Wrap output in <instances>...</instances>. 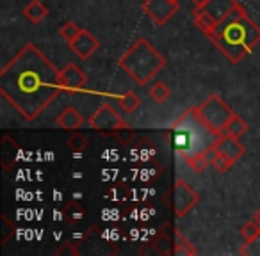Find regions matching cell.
Listing matches in <instances>:
<instances>
[{"mask_svg": "<svg viewBox=\"0 0 260 256\" xmlns=\"http://www.w3.org/2000/svg\"><path fill=\"white\" fill-rule=\"evenodd\" d=\"M170 137L177 155L189 159L191 155L202 152H210L216 142L217 135L200 118L196 107L185 111L178 119H175L170 126Z\"/></svg>", "mask_w": 260, "mask_h": 256, "instance_id": "3", "label": "cell"}, {"mask_svg": "<svg viewBox=\"0 0 260 256\" xmlns=\"http://www.w3.org/2000/svg\"><path fill=\"white\" fill-rule=\"evenodd\" d=\"M175 254L177 256H194L196 247L180 233V230H175Z\"/></svg>", "mask_w": 260, "mask_h": 256, "instance_id": "17", "label": "cell"}, {"mask_svg": "<svg viewBox=\"0 0 260 256\" xmlns=\"http://www.w3.org/2000/svg\"><path fill=\"white\" fill-rule=\"evenodd\" d=\"M23 16H25L30 23L38 25V23H41L48 16V8L41 0H30L29 4L23 8Z\"/></svg>", "mask_w": 260, "mask_h": 256, "instance_id": "14", "label": "cell"}, {"mask_svg": "<svg viewBox=\"0 0 260 256\" xmlns=\"http://www.w3.org/2000/svg\"><path fill=\"white\" fill-rule=\"evenodd\" d=\"M185 162H187V166L194 173H205L207 167L210 166V152H202L196 153V155H191L189 159H185Z\"/></svg>", "mask_w": 260, "mask_h": 256, "instance_id": "19", "label": "cell"}, {"mask_svg": "<svg viewBox=\"0 0 260 256\" xmlns=\"http://www.w3.org/2000/svg\"><path fill=\"white\" fill-rule=\"evenodd\" d=\"M249 130L248 123L244 121L242 118H239L237 114L234 116V118L230 119V123L226 125V128H224V134L230 135V137H235V139H241L242 135L246 134V132Z\"/></svg>", "mask_w": 260, "mask_h": 256, "instance_id": "18", "label": "cell"}, {"mask_svg": "<svg viewBox=\"0 0 260 256\" xmlns=\"http://www.w3.org/2000/svg\"><path fill=\"white\" fill-rule=\"evenodd\" d=\"M234 160L228 159L226 155H223V153L219 152H214V150H210V166L214 167V169L217 171V173H228V171L232 169V166H234Z\"/></svg>", "mask_w": 260, "mask_h": 256, "instance_id": "21", "label": "cell"}, {"mask_svg": "<svg viewBox=\"0 0 260 256\" xmlns=\"http://www.w3.org/2000/svg\"><path fill=\"white\" fill-rule=\"evenodd\" d=\"M200 118L203 119L207 126L210 130L219 137V135L224 134V128L230 123V119L235 116V112L232 111L230 107L226 105V101L219 96V94H210L205 101H203L200 107H196Z\"/></svg>", "mask_w": 260, "mask_h": 256, "instance_id": "5", "label": "cell"}, {"mask_svg": "<svg viewBox=\"0 0 260 256\" xmlns=\"http://www.w3.org/2000/svg\"><path fill=\"white\" fill-rule=\"evenodd\" d=\"M55 254H57V256H64V254L77 256V254H79V249H77L73 244H62V247L57 249V252H55Z\"/></svg>", "mask_w": 260, "mask_h": 256, "instance_id": "27", "label": "cell"}, {"mask_svg": "<svg viewBox=\"0 0 260 256\" xmlns=\"http://www.w3.org/2000/svg\"><path fill=\"white\" fill-rule=\"evenodd\" d=\"M153 249L157 254H175V240H171L170 235H166L164 231H160L157 235L155 242H153Z\"/></svg>", "mask_w": 260, "mask_h": 256, "instance_id": "20", "label": "cell"}, {"mask_svg": "<svg viewBox=\"0 0 260 256\" xmlns=\"http://www.w3.org/2000/svg\"><path fill=\"white\" fill-rule=\"evenodd\" d=\"M141 9L153 23L164 25L178 13V0H145Z\"/></svg>", "mask_w": 260, "mask_h": 256, "instance_id": "8", "label": "cell"}, {"mask_svg": "<svg viewBox=\"0 0 260 256\" xmlns=\"http://www.w3.org/2000/svg\"><path fill=\"white\" fill-rule=\"evenodd\" d=\"M253 219H255V221H256V223H258V224H260V208H258V210H256V212H255V213H253Z\"/></svg>", "mask_w": 260, "mask_h": 256, "instance_id": "30", "label": "cell"}, {"mask_svg": "<svg viewBox=\"0 0 260 256\" xmlns=\"http://www.w3.org/2000/svg\"><path fill=\"white\" fill-rule=\"evenodd\" d=\"M87 125L93 130L98 132H112V130H123V128H126V123L123 119V116L111 103H102L96 108V112L89 118Z\"/></svg>", "mask_w": 260, "mask_h": 256, "instance_id": "6", "label": "cell"}, {"mask_svg": "<svg viewBox=\"0 0 260 256\" xmlns=\"http://www.w3.org/2000/svg\"><path fill=\"white\" fill-rule=\"evenodd\" d=\"M55 123H57V126L62 128V130H79L80 126L84 125V116L75 107H66L57 116Z\"/></svg>", "mask_w": 260, "mask_h": 256, "instance_id": "13", "label": "cell"}, {"mask_svg": "<svg viewBox=\"0 0 260 256\" xmlns=\"http://www.w3.org/2000/svg\"><path fill=\"white\" fill-rule=\"evenodd\" d=\"M192 20H194L196 27H198L205 36H210L217 27V22L203 8H196L194 11H192Z\"/></svg>", "mask_w": 260, "mask_h": 256, "instance_id": "15", "label": "cell"}, {"mask_svg": "<svg viewBox=\"0 0 260 256\" xmlns=\"http://www.w3.org/2000/svg\"><path fill=\"white\" fill-rule=\"evenodd\" d=\"M212 150L214 152H219V153H223V155H226L228 159H232L234 162H237L239 159H242V155H244V152H246L244 146L239 142V139L230 137V135H226V134L219 135V137L216 139Z\"/></svg>", "mask_w": 260, "mask_h": 256, "instance_id": "11", "label": "cell"}, {"mask_svg": "<svg viewBox=\"0 0 260 256\" xmlns=\"http://www.w3.org/2000/svg\"><path fill=\"white\" fill-rule=\"evenodd\" d=\"M207 2H209V0H192V4H194L196 8H203Z\"/></svg>", "mask_w": 260, "mask_h": 256, "instance_id": "29", "label": "cell"}, {"mask_svg": "<svg viewBox=\"0 0 260 256\" xmlns=\"http://www.w3.org/2000/svg\"><path fill=\"white\" fill-rule=\"evenodd\" d=\"M239 231H241V237L246 244H253V242L260 237V224L253 219V221H249V223H246L244 226H241Z\"/></svg>", "mask_w": 260, "mask_h": 256, "instance_id": "23", "label": "cell"}, {"mask_svg": "<svg viewBox=\"0 0 260 256\" xmlns=\"http://www.w3.org/2000/svg\"><path fill=\"white\" fill-rule=\"evenodd\" d=\"M2 223L6 224V230H4V235H2V244H6V242L9 240V237H11L13 233H15V226H13L11 223L8 221V217H2Z\"/></svg>", "mask_w": 260, "mask_h": 256, "instance_id": "28", "label": "cell"}, {"mask_svg": "<svg viewBox=\"0 0 260 256\" xmlns=\"http://www.w3.org/2000/svg\"><path fill=\"white\" fill-rule=\"evenodd\" d=\"M116 101H118V105L126 112V114L136 112L139 108V105H141V98H139L136 93H132V91H126V93L116 96Z\"/></svg>", "mask_w": 260, "mask_h": 256, "instance_id": "16", "label": "cell"}, {"mask_svg": "<svg viewBox=\"0 0 260 256\" xmlns=\"http://www.w3.org/2000/svg\"><path fill=\"white\" fill-rule=\"evenodd\" d=\"M68 45L80 59H84V61H86V59H89L91 55H93L94 52L100 48V43H98L96 38H94L89 30H84V29H82V32H80L79 36H77L75 40H73L72 43H68Z\"/></svg>", "mask_w": 260, "mask_h": 256, "instance_id": "10", "label": "cell"}, {"mask_svg": "<svg viewBox=\"0 0 260 256\" xmlns=\"http://www.w3.org/2000/svg\"><path fill=\"white\" fill-rule=\"evenodd\" d=\"M59 80H61V86L68 93H77V91H82L87 84V77L82 69L77 64L70 62L62 69H59Z\"/></svg>", "mask_w": 260, "mask_h": 256, "instance_id": "9", "label": "cell"}, {"mask_svg": "<svg viewBox=\"0 0 260 256\" xmlns=\"http://www.w3.org/2000/svg\"><path fill=\"white\" fill-rule=\"evenodd\" d=\"M62 215H64L66 223L75 224V223H80V221H84V217H86V212H84L82 206H80L79 203L72 201L70 205H66L64 210H62Z\"/></svg>", "mask_w": 260, "mask_h": 256, "instance_id": "22", "label": "cell"}, {"mask_svg": "<svg viewBox=\"0 0 260 256\" xmlns=\"http://www.w3.org/2000/svg\"><path fill=\"white\" fill-rule=\"evenodd\" d=\"M80 32H82V27H79L75 22H66L64 25H61V29H59V36H61L66 43H72Z\"/></svg>", "mask_w": 260, "mask_h": 256, "instance_id": "25", "label": "cell"}, {"mask_svg": "<svg viewBox=\"0 0 260 256\" xmlns=\"http://www.w3.org/2000/svg\"><path fill=\"white\" fill-rule=\"evenodd\" d=\"M61 91L59 69L34 43H27L0 71V94L27 121H34Z\"/></svg>", "mask_w": 260, "mask_h": 256, "instance_id": "1", "label": "cell"}, {"mask_svg": "<svg viewBox=\"0 0 260 256\" xmlns=\"http://www.w3.org/2000/svg\"><path fill=\"white\" fill-rule=\"evenodd\" d=\"M207 38L232 64H237L248 57L260 43V27L239 4L223 22L217 23L216 30Z\"/></svg>", "mask_w": 260, "mask_h": 256, "instance_id": "2", "label": "cell"}, {"mask_svg": "<svg viewBox=\"0 0 260 256\" xmlns=\"http://www.w3.org/2000/svg\"><path fill=\"white\" fill-rule=\"evenodd\" d=\"M237 6H239L237 0H209V2L203 6V9L219 23V22H223Z\"/></svg>", "mask_w": 260, "mask_h": 256, "instance_id": "12", "label": "cell"}, {"mask_svg": "<svg viewBox=\"0 0 260 256\" xmlns=\"http://www.w3.org/2000/svg\"><path fill=\"white\" fill-rule=\"evenodd\" d=\"M166 66V59L162 54L153 48L148 40L141 38L136 41L119 59V68L128 77L136 80L139 86H146L150 80Z\"/></svg>", "mask_w": 260, "mask_h": 256, "instance_id": "4", "label": "cell"}, {"mask_svg": "<svg viewBox=\"0 0 260 256\" xmlns=\"http://www.w3.org/2000/svg\"><path fill=\"white\" fill-rule=\"evenodd\" d=\"M66 144H68V148L72 150V152L75 153H82L87 150V146H89V141H87L86 135L82 134H73L72 137L66 141Z\"/></svg>", "mask_w": 260, "mask_h": 256, "instance_id": "26", "label": "cell"}, {"mask_svg": "<svg viewBox=\"0 0 260 256\" xmlns=\"http://www.w3.org/2000/svg\"><path fill=\"white\" fill-rule=\"evenodd\" d=\"M200 203V194L184 180H177L173 185V213L182 219Z\"/></svg>", "mask_w": 260, "mask_h": 256, "instance_id": "7", "label": "cell"}, {"mask_svg": "<svg viewBox=\"0 0 260 256\" xmlns=\"http://www.w3.org/2000/svg\"><path fill=\"white\" fill-rule=\"evenodd\" d=\"M148 93H150V98H152L153 101H157V103H164V101L170 98L171 91L164 82H155L152 87H150Z\"/></svg>", "mask_w": 260, "mask_h": 256, "instance_id": "24", "label": "cell"}]
</instances>
